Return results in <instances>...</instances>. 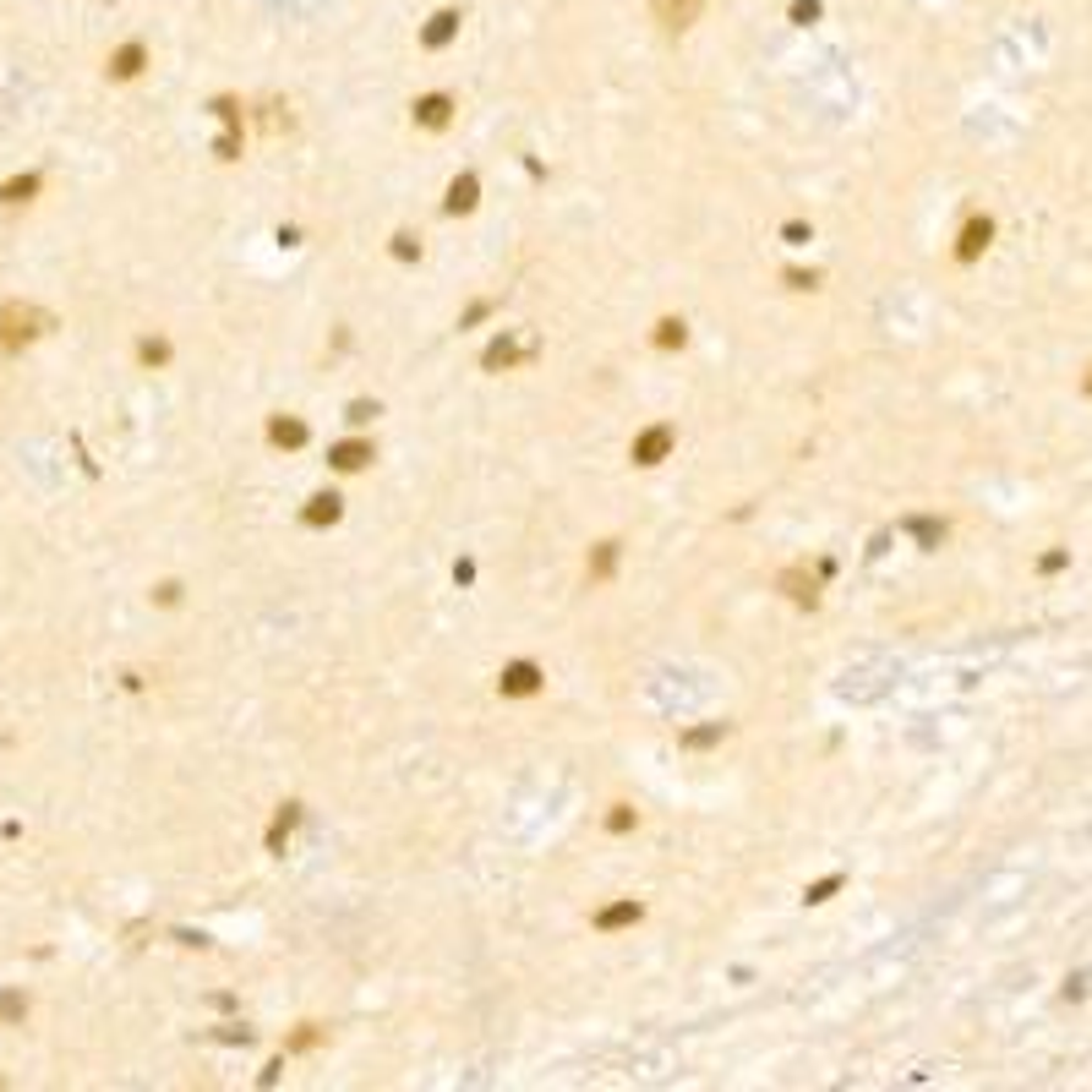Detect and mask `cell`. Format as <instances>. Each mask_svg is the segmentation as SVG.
<instances>
[{
	"instance_id": "obj_11",
	"label": "cell",
	"mask_w": 1092,
	"mask_h": 1092,
	"mask_svg": "<svg viewBox=\"0 0 1092 1092\" xmlns=\"http://www.w3.org/2000/svg\"><path fill=\"white\" fill-rule=\"evenodd\" d=\"M448 208H454V214H464V208H475V176H464V181H454V186H448Z\"/></svg>"
},
{
	"instance_id": "obj_17",
	"label": "cell",
	"mask_w": 1092,
	"mask_h": 1092,
	"mask_svg": "<svg viewBox=\"0 0 1092 1092\" xmlns=\"http://www.w3.org/2000/svg\"><path fill=\"white\" fill-rule=\"evenodd\" d=\"M612 557H618V541H601V552H596V563H590V574L601 579V574L612 568Z\"/></svg>"
},
{
	"instance_id": "obj_8",
	"label": "cell",
	"mask_w": 1092,
	"mask_h": 1092,
	"mask_svg": "<svg viewBox=\"0 0 1092 1092\" xmlns=\"http://www.w3.org/2000/svg\"><path fill=\"white\" fill-rule=\"evenodd\" d=\"M366 459H371L366 443H339V448H333V464H339V470H361Z\"/></svg>"
},
{
	"instance_id": "obj_9",
	"label": "cell",
	"mask_w": 1092,
	"mask_h": 1092,
	"mask_svg": "<svg viewBox=\"0 0 1092 1092\" xmlns=\"http://www.w3.org/2000/svg\"><path fill=\"white\" fill-rule=\"evenodd\" d=\"M601 928H623V923H639V901H618V907H607L596 917Z\"/></svg>"
},
{
	"instance_id": "obj_3",
	"label": "cell",
	"mask_w": 1092,
	"mask_h": 1092,
	"mask_svg": "<svg viewBox=\"0 0 1092 1092\" xmlns=\"http://www.w3.org/2000/svg\"><path fill=\"white\" fill-rule=\"evenodd\" d=\"M667 448H672V426H650L645 437H634V459L639 464H661V459H667Z\"/></svg>"
},
{
	"instance_id": "obj_7",
	"label": "cell",
	"mask_w": 1092,
	"mask_h": 1092,
	"mask_svg": "<svg viewBox=\"0 0 1092 1092\" xmlns=\"http://www.w3.org/2000/svg\"><path fill=\"white\" fill-rule=\"evenodd\" d=\"M541 689V672L530 667V661H514V667L503 672V694H536Z\"/></svg>"
},
{
	"instance_id": "obj_16",
	"label": "cell",
	"mask_w": 1092,
	"mask_h": 1092,
	"mask_svg": "<svg viewBox=\"0 0 1092 1092\" xmlns=\"http://www.w3.org/2000/svg\"><path fill=\"white\" fill-rule=\"evenodd\" d=\"M793 22H798V28L819 22V0H793Z\"/></svg>"
},
{
	"instance_id": "obj_13",
	"label": "cell",
	"mask_w": 1092,
	"mask_h": 1092,
	"mask_svg": "<svg viewBox=\"0 0 1092 1092\" xmlns=\"http://www.w3.org/2000/svg\"><path fill=\"white\" fill-rule=\"evenodd\" d=\"M978 247H989V219H983V225H967V236H961V258H978Z\"/></svg>"
},
{
	"instance_id": "obj_14",
	"label": "cell",
	"mask_w": 1092,
	"mask_h": 1092,
	"mask_svg": "<svg viewBox=\"0 0 1092 1092\" xmlns=\"http://www.w3.org/2000/svg\"><path fill=\"white\" fill-rule=\"evenodd\" d=\"M39 192V176H22V181H11V186H0V197L6 203H28V197Z\"/></svg>"
},
{
	"instance_id": "obj_5",
	"label": "cell",
	"mask_w": 1092,
	"mask_h": 1092,
	"mask_svg": "<svg viewBox=\"0 0 1092 1092\" xmlns=\"http://www.w3.org/2000/svg\"><path fill=\"white\" fill-rule=\"evenodd\" d=\"M143 61H148V50H143L137 39H132V44H121V50L110 55V77H121V83H126V77L143 72Z\"/></svg>"
},
{
	"instance_id": "obj_2",
	"label": "cell",
	"mask_w": 1092,
	"mask_h": 1092,
	"mask_svg": "<svg viewBox=\"0 0 1092 1092\" xmlns=\"http://www.w3.org/2000/svg\"><path fill=\"white\" fill-rule=\"evenodd\" d=\"M650 17H656V28L683 33L705 17V0H650Z\"/></svg>"
},
{
	"instance_id": "obj_6",
	"label": "cell",
	"mask_w": 1092,
	"mask_h": 1092,
	"mask_svg": "<svg viewBox=\"0 0 1092 1092\" xmlns=\"http://www.w3.org/2000/svg\"><path fill=\"white\" fill-rule=\"evenodd\" d=\"M448 110H454L448 93H426V99H415V121H421V126H448Z\"/></svg>"
},
{
	"instance_id": "obj_1",
	"label": "cell",
	"mask_w": 1092,
	"mask_h": 1092,
	"mask_svg": "<svg viewBox=\"0 0 1092 1092\" xmlns=\"http://www.w3.org/2000/svg\"><path fill=\"white\" fill-rule=\"evenodd\" d=\"M44 328H50V311L28 306V300L0 306V350H22V344H33Z\"/></svg>"
},
{
	"instance_id": "obj_12",
	"label": "cell",
	"mask_w": 1092,
	"mask_h": 1092,
	"mask_svg": "<svg viewBox=\"0 0 1092 1092\" xmlns=\"http://www.w3.org/2000/svg\"><path fill=\"white\" fill-rule=\"evenodd\" d=\"M273 443L300 448V443H306V426H300V421H273Z\"/></svg>"
},
{
	"instance_id": "obj_19",
	"label": "cell",
	"mask_w": 1092,
	"mask_h": 1092,
	"mask_svg": "<svg viewBox=\"0 0 1092 1092\" xmlns=\"http://www.w3.org/2000/svg\"><path fill=\"white\" fill-rule=\"evenodd\" d=\"M0 1016H22V1000H17V994H6V1000H0Z\"/></svg>"
},
{
	"instance_id": "obj_10",
	"label": "cell",
	"mask_w": 1092,
	"mask_h": 1092,
	"mask_svg": "<svg viewBox=\"0 0 1092 1092\" xmlns=\"http://www.w3.org/2000/svg\"><path fill=\"white\" fill-rule=\"evenodd\" d=\"M782 590H787L793 601H815V579H804L798 568H787V574H782Z\"/></svg>"
},
{
	"instance_id": "obj_15",
	"label": "cell",
	"mask_w": 1092,
	"mask_h": 1092,
	"mask_svg": "<svg viewBox=\"0 0 1092 1092\" xmlns=\"http://www.w3.org/2000/svg\"><path fill=\"white\" fill-rule=\"evenodd\" d=\"M306 519H311V525H322V519H339V497H311Z\"/></svg>"
},
{
	"instance_id": "obj_4",
	"label": "cell",
	"mask_w": 1092,
	"mask_h": 1092,
	"mask_svg": "<svg viewBox=\"0 0 1092 1092\" xmlns=\"http://www.w3.org/2000/svg\"><path fill=\"white\" fill-rule=\"evenodd\" d=\"M454 33H459V11H432V22L421 28V44H426V50H443Z\"/></svg>"
},
{
	"instance_id": "obj_18",
	"label": "cell",
	"mask_w": 1092,
	"mask_h": 1092,
	"mask_svg": "<svg viewBox=\"0 0 1092 1092\" xmlns=\"http://www.w3.org/2000/svg\"><path fill=\"white\" fill-rule=\"evenodd\" d=\"M656 344H683V322H661V333H656Z\"/></svg>"
}]
</instances>
